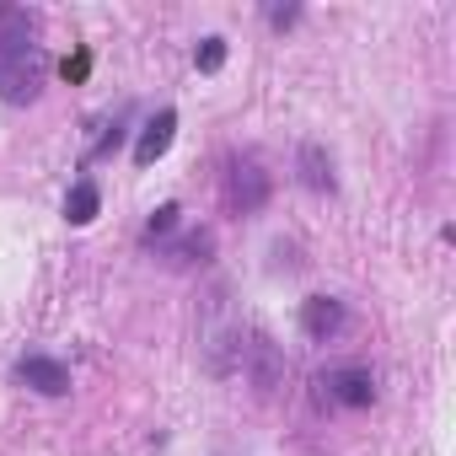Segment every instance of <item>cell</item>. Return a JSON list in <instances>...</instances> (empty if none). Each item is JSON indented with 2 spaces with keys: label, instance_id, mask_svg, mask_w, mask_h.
I'll return each mask as SVG.
<instances>
[{
  "label": "cell",
  "instance_id": "4",
  "mask_svg": "<svg viewBox=\"0 0 456 456\" xmlns=\"http://www.w3.org/2000/svg\"><path fill=\"white\" fill-rule=\"evenodd\" d=\"M172 134H177V113H172V108H161V113H156V118L140 129V145H134V167H156V161L167 156Z\"/></svg>",
  "mask_w": 456,
  "mask_h": 456
},
{
  "label": "cell",
  "instance_id": "14",
  "mask_svg": "<svg viewBox=\"0 0 456 456\" xmlns=\"http://www.w3.org/2000/svg\"><path fill=\"white\" fill-rule=\"evenodd\" d=\"M296 17H301V12H296V6H269V22H274V28H290V22H296Z\"/></svg>",
  "mask_w": 456,
  "mask_h": 456
},
{
  "label": "cell",
  "instance_id": "6",
  "mask_svg": "<svg viewBox=\"0 0 456 456\" xmlns=\"http://www.w3.org/2000/svg\"><path fill=\"white\" fill-rule=\"evenodd\" d=\"M33 44H38V17L22 6H0V60L17 49H33Z\"/></svg>",
  "mask_w": 456,
  "mask_h": 456
},
{
  "label": "cell",
  "instance_id": "13",
  "mask_svg": "<svg viewBox=\"0 0 456 456\" xmlns=\"http://www.w3.org/2000/svg\"><path fill=\"white\" fill-rule=\"evenodd\" d=\"M204 253H209V237H204V232H199V237H188V242H177V248H172V258H183V264H188V258H204Z\"/></svg>",
  "mask_w": 456,
  "mask_h": 456
},
{
  "label": "cell",
  "instance_id": "3",
  "mask_svg": "<svg viewBox=\"0 0 456 456\" xmlns=\"http://www.w3.org/2000/svg\"><path fill=\"white\" fill-rule=\"evenodd\" d=\"M17 381L33 387V392H44V397H65V392H70V370H65L60 360H49V354L17 360Z\"/></svg>",
  "mask_w": 456,
  "mask_h": 456
},
{
  "label": "cell",
  "instance_id": "7",
  "mask_svg": "<svg viewBox=\"0 0 456 456\" xmlns=\"http://www.w3.org/2000/svg\"><path fill=\"white\" fill-rule=\"evenodd\" d=\"M264 199H269V177L258 172V161H237L232 167V204L242 215H253V209H264Z\"/></svg>",
  "mask_w": 456,
  "mask_h": 456
},
{
  "label": "cell",
  "instance_id": "1",
  "mask_svg": "<svg viewBox=\"0 0 456 456\" xmlns=\"http://www.w3.org/2000/svg\"><path fill=\"white\" fill-rule=\"evenodd\" d=\"M44 76H49V54H44L38 44L6 54V60H0V102H12V108L33 102V97L44 92Z\"/></svg>",
  "mask_w": 456,
  "mask_h": 456
},
{
  "label": "cell",
  "instance_id": "12",
  "mask_svg": "<svg viewBox=\"0 0 456 456\" xmlns=\"http://www.w3.org/2000/svg\"><path fill=\"white\" fill-rule=\"evenodd\" d=\"M193 65H199L204 76H215V70L225 65V38H204V44L193 49Z\"/></svg>",
  "mask_w": 456,
  "mask_h": 456
},
{
  "label": "cell",
  "instance_id": "5",
  "mask_svg": "<svg viewBox=\"0 0 456 456\" xmlns=\"http://www.w3.org/2000/svg\"><path fill=\"white\" fill-rule=\"evenodd\" d=\"M301 328H306V338H333L338 328H344V301H333V296H306L301 301Z\"/></svg>",
  "mask_w": 456,
  "mask_h": 456
},
{
  "label": "cell",
  "instance_id": "15",
  "mask_svg": "<svg viewBox=\"0 0 456 456\" xmlns=\"http://www.w3.org/2000/svg\"><path fill=\"white\" fill-rule=\"evenodd\" d=\"M86 70H92V54H76V60H65V76H70V81H81Z\"/></svg>",
  "mask_w": 456,
  "mask_h": 456
},
{
  "label": "cell",
  "instance_id": "2",
  "mask_svg": "<svg viewBox=\"0 0 456 456\" xmlns=\"http://www.w3.org/2000/svg\"><path fill=\"white\" fill-rule=\"evenodd\" d=\"M317 387H322L333 403H344V408H370V397H376V376H370L365 365H338V370H328Z\"/></svg>",
  "mask_w": 456,
  "mask_h": 456
},
{
  "label": "cell",
  "instance_id": "11",
  "mask_svg": "<svg viewBox=\"0 0 456 456\" xmlns=\"http://www.w3.org/2000/svg\"><path fill=\"white\" fill-rule=\"evenodd\" d=\"M177 215H183L177 204H161V209L145 220V242H156V237H172V232H177Z\"/></svg>",
  "mask_w": 456,
  "mask_h": 456
},
{
  "label": "cell",
  "instance_id": "8",
  "mask_svg": "<svg viewBox=\"0 0 456 456\" xmlns=\"http://www.w3.org/2000/svg\"><path fill=\"white\" fill-rule=\"evenodd\" d=\"M301 183H306L312 193H333V188H338V177H333V156H328L317 140L301 145Z\"/></svg>",
  "mask_w": 456,
  "mask_h": 456
},
{
  "label": "cell",
  "instance_id": "10",
  "mask_svg": "<svg viewBox=\"0 0 456 456\" xmlns=\"http://www.w3.org/2000/svg\"><path fill=\"white\" fill-rule=\"evenodd\" d=\"M97 204H102V199H97V183H76L70 199H65V220H70V225H92V220H97Z\"/></svg>",
  "mask_w": 456,
  "mask_h": 456
},
{
  "label": "cell",
  "instance_id": "9",
  "mask_svg": "<svg viewBox=\"0 0 456 456\" xmlns=\"http://www.w3.org/2000/svg\"><path fill=\"white\" fill-rule=\"evenodd\" d=\"M242 354L253 360V381H258V387H274V381L285 376V360L274 354V344H269V338H253V344H242Z\"/></svg>",
  "mask_w": 456,
  "mask_h": 456
}]
</instances>
